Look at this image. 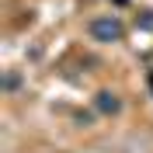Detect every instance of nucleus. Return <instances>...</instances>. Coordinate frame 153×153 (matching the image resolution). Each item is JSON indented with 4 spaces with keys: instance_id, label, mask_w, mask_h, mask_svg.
I'll list each match as a JSON object with an SVG mask.
<instances>
[{
    "instance_id": "nucleus-2",
    "label": "nucleus",
    "mask_w": 153,
    "mask_h": 153,
    "mask_svg": "<svg viewBox=\"0 0 153 153\" xmlns=\"http://www.w3.org/2000/svg\"><path fill=\"white\" fill-rule=\"evenodd\" d=\"M97 108H101L105 115H111V111H118L122 105H118V97H115V94H108V91H105V94H97Z\"/></svg>"
},
{
    "instance_id": "nucleus-1",
    "label": "nucleus",
    "mask_w": 153,
    "mask_h": 153,
    "mask_svg": "<svg viewBox=\"0 0 153 153\" xmlns=\"http://www.w3.org/2000/svg\"><path fill=\"white\" fill-rule=\"evenodd\" d=\"M91 35L97 42H118L122 38V21L118 18H97V21H91Z\"/></svg>"
}]
</instances>
